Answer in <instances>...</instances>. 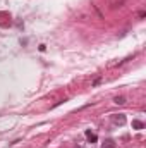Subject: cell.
I'll use <instances>...</instances> for the list:
<instances>
[{
  "label": "cell",
  "mask_w": 146,
  "mask_h": 148,
  "mask_svg": "<svg viewBox=\"0 0 146 148\" xmlns=\"http://www.w3.org/2000/svg\"><path fill=\"white\" fill-rule=\"evenodd\" d=\"M112 121H113V124L122 126V124H126V115L124 114H113L112 115Z\"/></svg>",
  "instance_id": "1"
},
{
  "label": "cell",
  "mask_w": 146,
  "mask_h": 148,
  "mask_svg": "<svg viewBox=\"0 0 146 148\" xmlns=\"http://www.w3.org/2000/svg\"><path fill=\"white\" fill-rule=\"evenodd\" d=\"M86 138H88V141H89V143H96V140H98V138H96V134H93L91 131H86Z\"/></svg>",
  "instance_id": "2"
},
{
  "label": "cell",
  "mask_w": 146,
  "mask_h": 148,
  "mask_svg": "<svg viewBox=\"0 0 146 148\" xmlns=\"http://www.w3.org/2000/svg\"><path fill=\"white\" fill-rule=\"evenodd\" d=\"M102 148H115V141L113 140H105V143H103Z\"/></svg>",
  "instance_id": "3"
},
{
  "label": "cell",
  "mask_w": 146,
  "mask_h": 148,
  "mask_svg": "<svg viewBox=\"0 0 146 148\" xmlns=\"http://www.w3.org/2000/svg\"><path fill=\"white\" fill-rule=\"evenodd\" d=\"M132 127H134V129H143L145 124H143L141 121H132Z\"/></svg>",
  "instance_id": "4"
},
{
  "label": "cell",
  "mask_w": 146,
  "mask_h": 148,
  "mask_svg": "<svg viewBox=\"0 0 146 148\" xmlns=\"http://www.w3.org/2000/svg\"><path fill=\"white\" fill-rule=\"evenodd\" d=\"M113 102H115L117 105H124V103H126V98H124V97H115Z\"/></svg>",
  "instance_id": "5"
},
{
  "label": "cell",
  "mask_w": 146,
  "mask_h": 148,
  "mask_svg": "<svg viewBox=\"0 0 146 148\" xmlns=\"http://www.w3.org/2000/svg\"><path fill=\"white\" fill-rule=\"evenodd\" d=\"M100 83H102V77H98V79H95V81H93V86H96V84H100Z\"/></svg>",
  "instance_id": "6"
}]
</instances>
